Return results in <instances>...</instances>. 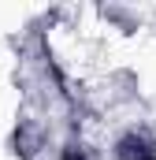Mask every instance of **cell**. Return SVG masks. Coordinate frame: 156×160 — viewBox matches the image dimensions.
<instances>
[{
  "instance_id": "3957f363",
  "label": "cell",
  "mask_w": 156,
  "mask_h": 160,
  "mask_svg": "<svg viewBox=\"0 0 156 160\" xmlns=\"http://www.w3.org/2000/svg\"><path fill=\"white\" fill-rule=\"evenodd\" d=\"M63 160H97V153L89 145H82V142H67L63 145Z\"/></svg>"
},
{
  "instance_id": "7a4b0ae2",
  "label": "cell",
  "mask_w": 156,
  "mask_h": 160,
  "mask_svg": "<svg viewBox=\"0 0 156 160\" xmlns=\"http://www.w3.org/2000/svg\"><path fill=\"white\" fill-rule=\"evenodd\" d=\"M37 145H41V138H37V130H30L26 123L15 130V153H22V157H34L37 153Z\"/></svg>"
},
{
  "instance_id": "6da1fadb",
  "label": "cell",
  "mask_w": 156,
  "mask_h": 160,
  "mask_svg": "<svg viewBox=\"0 0 156 160\" xmlns=\"http://www.w3.org/2000/svg\"><path fill=\"white\" fill-rule=\"evenodd\" d=\"M115 160H156V138L145 130H126L115 138Z\"/></svg>"
}]
</instances>
